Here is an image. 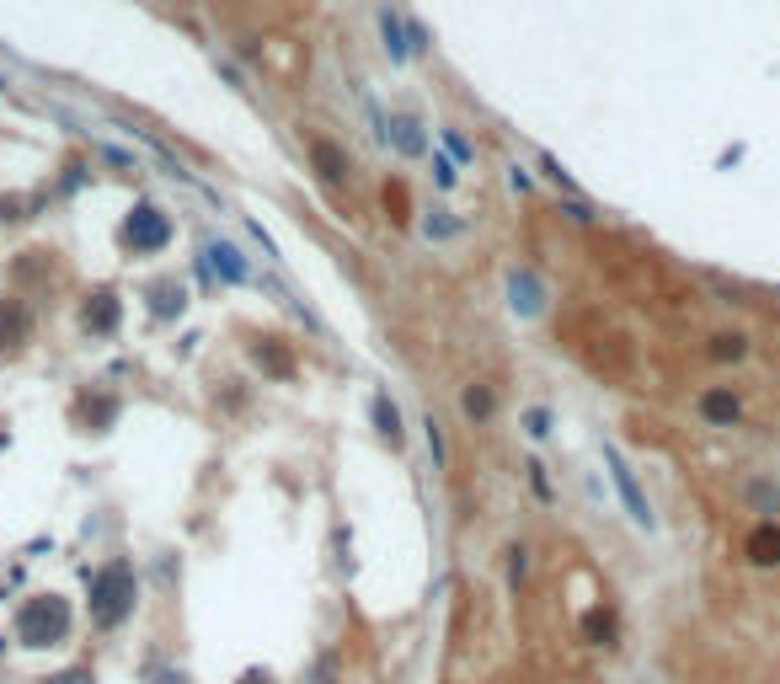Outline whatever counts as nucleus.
Returning a JSON list of instances; mask_svg holds the SVG:
<instances>
[{"label": "nucleus", "mask_w": 780, "mask_h": 684, "mask_svg": "<svg viewBox=\"0 0 780 684\" xmlns=\"http://www.w3.org/2000/svg\"><path fill=\"white\" fill-rule=\"evenodd\" d=\"M134 610H139V578H134V562L113 556V562H102L97 572H91L86 615H91V626H97V631H118Z\"/></svg>", "instance_id": "1"}, {"label": "nucleus", "mask_w": 780, "mask_h": 684, "mask_svg": "<svg viewBox=\"0 0 780 684\" xmlns=\"http://www.w3.org/2000/svg\"><path fill=\"white\" fill-rule=\"evenodd\" d=\"M11 631H17V647H27V652L65 647L70 631H75L70 599H65V594H33V599H22V610H17V620H11Z\"/></svg>", "instance_id": "2"}, {"label": "nucleus", "mask_w": 780, "mask_h": 684, "mask_svg": "<svg viewBox=\"0 0 780 684\" xmlns=\"http://www.w3.org/2000/svg\"><path fill=\"white\" fill-rule=\"evenodd\" d=\"M171 241V220L155 204H134L129 220H123V246L129 252H161V246Z\"/></svg>", "instance_id": "3"}, {"label": "nucleus", "mask_w": 780, "mask_h": 684, "mask_svg": "<svg viewBox=\"0 0 780 684\" xmlns=\"http://www.w3.org/2000/svg\"><path fill=\"white\" fill-rule=\"evenodd\" d=\"M118 316H123V305H118V294L113 289H97V294H86V305H81V326L91 337H107V332H118Z\"/></svg>", "instance_id": "4"}, {"label": "nucleus", "mask_w": 780, "mask_h": 684, "mask_svg": "<svg viewBox=\"0 0 780 684\" xmlns=\"http://www.w3.org/2000/svg\"><path fill=\"white\" fill-rule=\"evenodd\" d=\"M305 145H310V161H316L321 182H348V177H353V161H348V150H342V145H332V139H326V134H310Z\"/></svg>", "instance_id": "5"}, {"label": "nucleus", "mask_w": 780, "mask_h": 684, "mask_svg": "<svg viewBox=\"0 0 780 684\" xmlns=\"http://www.w3.org/2000/svg\"><path fill=\"white\" fill-rule=\"evenodd\" d=\"M743 556H748L754 567H780V524H775V519L754 524V530H748V540H743Z\"/></svg>", "instance_id": "6"}, {"label": "nucleus", "mask_w": 780, "mask_h": 684, "mask_svg": "<svg viewBox=\"0 0 780 684\" xmlns=\"http://www.w3.org/2000/svg\"><path fill=\"white\" fill-rule=\"evenodd\" d=\"M604 460H610V476H615V487H620V497H626L631 519H636V524H642V530H652V508H647V497H642V487H636V476L626 471V460H620V455H615V449H610V455H604Z\"/></svg>", "instance_id": "7"}, {"label": "nucleus", "mask_w": 780, "mask_h": 684, "mask_svg": "<svg viewBox=\"0 0 780 684\" xmlns=\"http://www.w3.org/2000/svg\"><path fill=\"white\" fill-rule=\"evenodd\" d=\"M33 337V310L22 300H0V348H22Z\"/></svg>", "instance_id": "8"}, {"label": "nucleus", "mask_w": 780, "mask_h": 684, "mask_svg": "<svg viewBox=\"0 0 780 684\" xmlns=\"http://www.w3.org/2000/svg\"><path fill=\"white\" fill-rule=\"evenodd\" d=\"M252 359H257L262 375H273V380H294V353H289L278 337H257Z\"/></svg>", "instance_id": "9"}, {"label": "nucleus", "mask_w": 780, "mask_h": 684, "mask_svg": "<svg viewBox=\"0 0 780 684\" xmlns=\"http://www.w3.org/2000/svg\"><path fill=\"white\" fill-rule=\"evenodd\" d=\"M204 257H209L214 278H225V284H246V262H241V252H236L230 241H214Z\"/></svg>", "instance_id": "10"}, {"label": "nucleus", "mask_w": 780, "mask_h": 684, "mask_svg": "<svg viewBox=\"0 0 780 684\" xmlns=\"http://www.w3.org/2000/svg\"><path fill=\"white\" fill-rule=\"evenodd\" d=\"M700 417L716 423V428H732L743 417V407H738V396H732V391H706V396H700Z\"/></svg>", "instance_id": "11"}, {"label": "nucleus", "mask_w": 780, "mask_h": 684, "mask_svg": "<svg viewBox=\"0 0 780 684\" xmlns=\"http://www.w3.org/2000/svg\"><path fill=\"white\" fill-rule=\"evenodd\" d=\"M460 412L471 417V423H492V417H497V391H492V385H465Z\"/></svg>", "instance_id": "12"}, {"label": "nucleus", "mask_w": 780, "mask_h": 684, "mask_svg": "<svg viewBox=\"0 0 780 684\" xmlns=\"http://www.w3.org/2000/svg\"><path fill=\"white\" fill-rule=\"evenodd\" d=\"M615 636H620V620H615V610H599L583 620V642H594V647H615Z\"/></svg>", "instance_id": "13"}, {"label": "nucleus", "mask_w": 780, "mask_h": 684, "mask_svg": "<svg viewBox=\"0 0 780 684\" xmlns=\"http://www.w3.org/2000/svg\"><path fill=\"white\" fill-rule=\"evenodd\" d=\"M182 305H187V289L177 284V278H161V284L150 289V310H155V316H182Z\"/></svg>", "instance_id": "14"}, {"label": "nucleus", "mask_w": 780, "mask_h": 684, "mask_svg": "<svg viewBox=\"0 0 780 684\" xmlns=\"http://www.w3.org/2000/svg\"><path fill=\"white\" fill-rule=\"evenodd\" d=\"M374 428H380V439L401 444V412H396V401H390V396H374Z\"/></svg>", "instance_id": "15"}, {"label": "nucleus", "mask_w": 780, "mask_h": 684, "mask_svg": "<svg viewBox=\"0 0 780 684\" xmlns=\"http://www.w3.org/2000/svg\"><path fill=\"white\" fill-rule=\"evenodd\" d=\"M706 353H711V359H722V364H727V359H743V353H748V337H743V332H716Z\"/></svg>", "instance_id": "16"}, {"label": "nucleus", "mask_w": 780, "mask_h": 684, "mask_svg": "<svg viewBox=\"0 0 780 684\" xmlns=\"http://www.w3.org/2000/svg\"><path fill=\"white\" fill-rule=\"evenodd\" d=\"M390 134H396V145L407 150V155H423V150H428V145H423V134H417V123H412V118H396V123H390Z\"/></svg>", "instance_id": "17"}, {"label": "nucleus", "mask_w": 780, "mask_h": 684, "mask_svg": "<svg viewBox=\"0 0 780 684\" xmlns=\"http://www.w3.org/2000/svg\"><path fill=\"white\" fill-rule=\"evenodd\" d=\"M43 684H97V668H91V663H70V668H59V674H49Z\"/></svg>", "instance_id": "18"}, {"label": "nucleus", "mask_w": 780, "mask_h": 684, "mask_svg": "<svg viewBox=\"0 0 780 684\" xmlns=\"http://www.w3.org/2000/svg\"><path fill=\"white\" fill-rule=\"evenodd\" d=\"M380 33H385V49H390V54L407 59V43H401V27H396V17H390V11L380 17Z\"/></svg>", "instance_id": "19"}, {"label": "nucleus", "mask_w": 780, "mask_h": 684, "mask_svg": "<svg viewBox=\"0 0 780 684\" xmlns=\"http://www.w3.org/2000/svg\"><path fill=\"white\" fill-rule=\"evenodd\" d=\"M385 209H396L390 220H407V188H401V182H390V188H385Z\"/></svg>", "instance_id": "20"}, {"label": "nucleus", "mask_w": 780, "mask_h": 684, "mask_svg": "<svg viewBox=\"0 0 780 684\" xmlns=\"http://www.w3.org/2000/svg\"><path fill=\"white\" fill-rule=\"evenodd\" d=\"M508 556H513V562H508V583L519 588V583H524V572H529V551H524V546H513Z\"/></svg>", "instance_id": "21"}, {"label": "nucleus", "mask_w": 780, "mask_h": 684, "mask_svg": "<svg viewBox=\"0 0 780 684\" xmlns=\"http://www.w3.org/2000/svg\"><path fill=\"white\" fill-rule=\"evenodd\" d=\"M423 428H428V449H433V460H439V465H444V433H439V423H433V417H428V423H423Z\"/></svg>", "instance_id": "22"}, {"label": "nucleus", "mask_w": 780, "mask_h": 684, "mask_svg": "<svg viewBox=\"0 0 780 684\" xmlns=\"http://www.w3.org/2000/svg\"><path fill=\"white\" fill-rule=\"evenodd\" d=\"M150 684H187V674H177V668H155Z\"/></svg>", "instance_id": "23"}, {"label": "nucleus", "mask_w": 780, "mask_h": 684, "mask_svg": "<svg viewBox=\"0 0 780 684\" xmlns=\"http://www.w3.org/2000/svg\"><path fill=\"white\" fill-rule=\"evenodd\" d=\"M241 684H278V679L268 674V668H246V674H241Z\"/></svg>", "instance_id": "24"}, {"label": "nucleus", "mask_w": 780, "mask_h": 684, "mask_svg": "<svg viewBox=\"0 0 780 684\" xmlns=\"http://www.w3.org/2000/svg\"><path fill=\"white\" fill-rule=\"evenodd\" d=\"M529 433H535V439H540V433H551V417H545V412H529Z\"/></svg>", "instance_id": "25"}]
</instances>
